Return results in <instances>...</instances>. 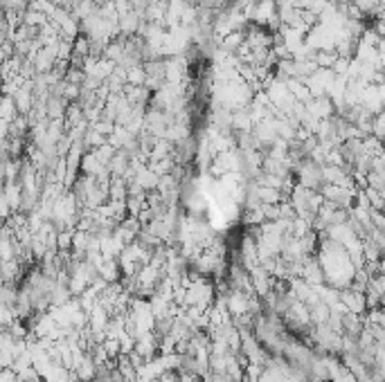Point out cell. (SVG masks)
<instances>
[{
	"label": "cell",
	"mask_w": 385,
	"mask_h": 382,
	"mask_svg": "<svg viewBox=\"0 0 385 382\" xmlns=\"http://www.w3.org/2000/svg\"><path fill=\"white\" fill-rule=\"evenodd\" d=\"M307 111L311 113V117H316L318 122L322 120H334L336 117V106L334 102L325 95V97H313L307 104Z\"/></svg>",
	"instance_id": "1"
},
{
	"label": "cell",
	"mask_w": 385,
	"mask_h": 382,
	"mask_svg": "<svg viewBox=\"0 0 385 382\" xmlns=\"http://www.w3.org/2000/svg\"><path fill=\"white\" fill-rule=\"evenodd\" d=\"M340 299H343V304L347 306L349 313H356V315H365L367 313V297H365V293H358V290L345 288V290H340Z\"/></svg>",
	"instance_id": "2"
},
{
	"label": "cell",
	"mask_w": 385,
	"mask_h": 382,
	"mask_svg": "<svg viewBox=\"0 0 385 382\" xmlns=\"http://www.w3.org/2000/svg\"><path fill=\"white\" fill-rule=\"evenodd\" d=\"M244 43H246V30H239V32H232L228 36H223V39L219 41V48H223L230 54H237Z\"/></svg>",
	"instance_id": "3"
},
{
	"label": "cell",
	"mask_w": 385,
	"mask_h": 382,
	"mask_svg": "<svg viewBox=\"0 0 385 382\" xmlns=\"http://www.w3.org/2000/svg\"><path fill=\"white\" fill-rule=\"evenodd\" d=\"M316 63H318V68H334L336 66V61L340 59V54L336 52V50H320V52H316Z\"/></svg>",
	"instance_id": "4"
},
{
	"label": "cell",
	"mask_w": 385,
	"mask_h": 382,
	"mask_svg": "<svg viewBox=\"0 0 385 382\" xmlns=\"http://www.w3.org/2000/svg\"><path fill=\"white\" fill-rule=\"evenodd\" d=\"M127 84L129 86H145L147 84V70L145 66H136L127 70Z\"/></svg>",
	"instance_id": "5"
},
{
	"label": "cell",
	"mask_w": 385,
	"mask_h": 382,
	"mask_svg": "<svg viewBox=\"0 0 385 382\" xmlns=\"http://www.w3.org/2000/svg\"><path fill=\"white\" fill-rule=\"evenodd\" d=\"M372 135L385 142V111L372 117Z\"/></svg>",
	"instance_id": "6"
},
{
	"label": "cell",
	"mask_w": 385,
	"mask_h": 382,
	"mask_svg": "<svg viewBox=\"0 0 385 382\" xmlns=\"http://www.w3.org/2000/svg\"><path fill=\"white\" fill-rule=\"evenodd\" d=\"M379 86V95H381V102H383V111H385V84H376Z\"/></svg>",
	"instance_id": "7"
},
{
	"label": "cell",
	"mask_w": 385,
	"mask_h": 382,
	"mask_svg": "<svg viewBox=\"0 0 385 382\" xmlns=\"http://www.w3.org/2000/svg\"><path fill=\"white\" fill-rule=\"evenodd\" d=\"M383 75H385V54H383Z\"/></svg>",
	"instance_id": "8"
}]
</instances>
